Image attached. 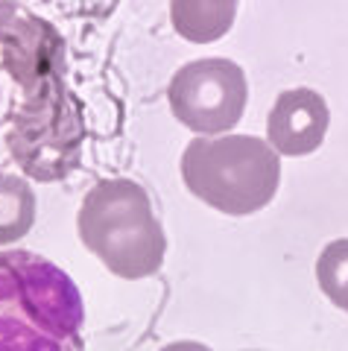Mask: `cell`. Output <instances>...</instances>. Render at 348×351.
Returning a JSON list of instances; mask_svg holds the SVG:
<instances>
[{"label": "cell", "mask_w": 348, "mask_h": 351, "mask_svg": "<svg viewBox=\"0 0 348 351\" xmlns=\"http://www.w3.org/2000/svg\"><path fill=\"white\" fill-rule=\"evenodd\" d=\"M82 319L68 272L36 252H0V351H76Z\"/></svg>", "instance_id": "cell-1"}, {"label": "cell", "mask_w": 348, "mask_h": 351, "mask_svg": "<svg viewBox=\"0 0 348 351\" xmlns=\"http://www.w3.org/2000/svg\"><path fill=\"white\" fill-rule=\"evenodd\" d=\"M76 228L88 252L121 278L156 276L167 237L147 191L132 179H103L85 193Z\"/></svg>", "instance_id": "cell-2"}, {"label": "cell", "mask_w": 348, "mask_h": 351, "mask_svg": "<svg viewBox=\"0 0 348 351\" xmlns=\"http://www.w3.org/2000/svg\"><path fill=\"white\" fill-rule=\"evenodd\" d=\"M182 179L205 205L246 217L275 199L281 158L266 141L252 135L197 138L182 152Z\"/></svg>", "instance_id": "cell-3"}, {"label": "cell", "mask_w": 348, "mask_h": 351, "mask_svg": "<svg viewBox=\"0 0 348 351\" xmlns=\"http://www.w3.org/2000/svg\"><path fill=\"white\" fill-rule=\"evenodd\" d=\"M82 108L62 80L27 94L9 129V152L18 167L38 182H59L76 170L82 156Z\"/></svg>", "instance_id": "cell-4"}, {"label": "cell", "mask_w": 348, "mask_h": 351, "mask_svg": "<svg viewBox=\"0 0 348 351\" xmlns=\"http://www.w3.org/2000/svg\"><path fill=\"white\" fill-rule=\"evenodd\" d=\"M246 73L232 59H197L173 73L167 100L179 123L199 135H220L246 112Z\"/></svg>", "instance_id": "cell-5"}, {"label": "cell", "mask_w": 348, "mask_h": 351, "mask_svg": "<svg viewBox=\"0 0 348 351\" xmlns=\"http://www.w3.org/2000/svg\"><path fill=\"white\" fill-rule=\"evenodd\" d=\"M3 64L27 94L41 85L62 80L64 73V41L47 21L21 15L3 38Z\"/></svg>", "instance_id": "cell-6"}, {"label": "cell", "mask_w": 348, "mask_h": 351, "mask_svg": "<svg viewBox=\"0 0 348 351\" xmlns=\"http://www.w3.org/2000/svg\"><path fill=\"white\" fill-rule=\"evenodd\" d=\"M331 114L322 94L310 88H293L278 94L273 112L266 117V138L278 156H308L316 152L328 132Z\"/></svg>", "instance_id": "cell-7"}, {"label": "cell", "mask_w": 348, "mask_h": 351, "mask_svg": "<svg viewBox=\"0 0 348 351\" xmlns=\"http://www.w3.org/2000/svg\"><path fill=\"white\" fill-rule=\"evenodd\" d=\"M237 3L240 0H170L173 29L193 44L220 41L234 24Z\"/></svg>", "instance_id": "cell-8"}, {"label": "cell", "mask_w": 348, "mask_h": 351, "mask_svg": "<svg viewBox=\"0 0 348 351\" xmlns=\"http://www.w3.org/2000/svg\"><path fill=\"white\" fill-rule=\"evenodd\" d=\"M36 223V193L21 176L0 173V246L18 243Z\"/></svg>", "instance_id": "cell-9"}, {"label": "cell", "mask_w": 348, "mask_h": 351, "mask_svg": "<svg viewBox=\"0 0 348 351\" xmlns=\"http://www.w3.org/2000/svg\"><path fill=\"white\" fill-rule=\"evenodd\" d=\"M316 281H319L322 293L348 313V237L331 240V243L319 252Z\"/></svg>", "instance_id": "cell-10"}, {"label": "cell", "mask_w": 348, "mask_h": 351, "mask_svg": "<svg viewBox=\"0 0 348 351\" xmlns=\"http://www.w3.org/2000/svg\"><path fill=\"white\" fill-rule=\"evenodd\" d=\"M21 18L18 0H0V41L9 36V29L15 27V21Z\"/></svg>", "instance_id": "cell-11"}, {"label": "cell", "mask_w": 348, "mask_h": 351, "mask_svg": "<svg viewBox=\"0 0 348 351\" xmlns=\"http://www.w3.org/2000/svg\"><path fill=\"white\" fill-rule=\"evenodd\" d=\"M161 351H211V348L202 346V343H190V339H179V343H170Z\"/></svg>", "instance_id": "cell-12"}]
</instances>
